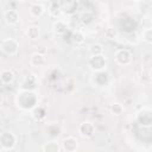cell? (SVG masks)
<instances>
[{
    "label": "cell",
    "instance_id": "cell-1",
    "mask_svg": "<svg viewBox=\"0 0 152 152\" xmlns=\"http://www.w3.org/2000/svg\"><path fill=\"white\" fill-rule=\"evenodd\" d=\"M15 104L21 110H32L38 104V96L32 90H20L15 96Z\"/></svg>",
    "mask_w": 152,
    "mask_h": 152
},
{
    "label": "cell",
    "instance_id": "cell-20",
    "mask_svg": "<svg viewBox=\"0 0 152 152\" xmlns=\"http://www.w3.org/2000/svg\"><path fill=\"white\" fill-rule=\"evenodd\" d=\"M80 11V20L83 23V24H89L93 21L94 19V14L90 10H78Z\"/></svg>",
    "mask_w": 152,
    "mask_h": 152
},
{
    "label": "cell",
    "instance_id": "cell-9",
    "mask_svg": "<svg viewBox=\"0 0 152 152\" xmlns=\"http://www.w3.org/2000/svg\"><path fill=\"white\" fill-rule=\"evenodd\" d=\"M77 146H78V141L74 137L64 138L62 141V148L65 152H75L77 150Z\"/></svg>",
    "mask_w": 152,
    "mask_h": 152
},
{
    "label": "cell",
    "instance_id": "cell-16",
    "mask_svg": "<svg viewBox=\"0 0 152 152\" xmlns=\"http://www.w3.org/2000/svg\"><path fill=\"white\" fill-rule=\"evenodd\" d=\"M46 63V58L43 53H39V52H34L31 55L30 57V64L32 66H42Z\"/></svg>",
    "mask_w": 152,
    "mask_h": 152
},
{
    "label": "cell",
    "instance_id": "cell-7",
    "mask_svg": "<svg viewBox=\"0 0 152 152\" xmlns=\"http://www.w3.org/2000/svg\"><path fill=\"white\" fill-rule=\"evenodd\" d=\"M78 132L83 138H91L95 133V126L90 121H83L78 126Z\"/></svg>",
    "mask_w": 152,
    "mask_h": 152
},
{
    "label": "cell",
    "instance_id": "cell-27",
    "mask_svg": "<svg viewBox=\"0 0 152 152\" xmlns=\"http://www.w3.org/2000/svg\"><path fill=\"white\" fill-rule=\"evenodd\" d=\"M46 132L51 135V137H57L59 134V128L57 125H50L48 128H46Z\"/></svg>",
    "mask_w": 152,
    "mask_h": 152
},
{
    "label": "cell",
    "instance_id": "cell-11",
    "mask_svg": "<svg viewBox=\"0 0 152 152\" xmlns=\"http://www.w3.org/2000/svg\"><path fill=\"white\" fill-rule=\"evenodd\" d=\"M37 87V77L34 75H27L21 82V90H32Z\"/></svg>",
    "mask_w": 152,
    "mask_h": 152
},
{
    "label": "cell",
    "instance_id": "cell-5",
    "mask_svg": "<svg viewBox=\"0 0 152 152\" xmlns=\"http://www.w3.org/2000/svg\"><path fill=\"white\" fill-rule=\"evenodd\" d=\"M114 59L119 65H128L132 62V53L127 49H119L114 55Z\"/></svg>",
    "mask_w": 152,
    "mask_h": 152
},
{
    "label": "cell",
    "instance_id": "cell-19",
    "mask_svg": "<svg viewBox=\"0 0 152 152\" xmlns=\"http://www.w3.org/2000/svg\"><path fill=\"white\" fill-rule=\"evenodd\" d=\"M44 12H45V8H44V6H43L42 4H39V2H34V4H32V5L30 6V14H31L32 17H34V18L42 17V15L44 14Z\"/></svg>",
    "mask_w": 152,
    "mask_h": 152
},
{
    "label": "cell",
    "instance_id": "cell-6",
    "mask_svg": "<svg viewBox=\"0 0 152 152\" xmlns=\"http://www.w3.org/2000/svg\"><path fill=\"white\" fill-rule=\"evenodd\" d=\"M88 64H89V66L91 68V70L96 72V71H102V70H104L107 62H106L104 56L101 55V56H91V57L89 58V61H88Z\"/></svg>",
    "mask_w": 152,
    "mask_h": 152
},
{
    "label": "cell",
    "instance_id": "cell-22",
    "mask_svg": "<svg viewBox=\"0 0 152 152\" xmlns=\"http://www.w3.org/2000/svg\"><path fill=\"white\" fill-rule=\"evenodd\" d=\"M26 34L30 39L32 40H36L39 38V27L36 26V25H32L30 27H27V31H26Z\"/></svg>",
    "mask_w": 152,
    "mask_h": 152
},
{
    "label": "cell",
    "instance_id": "cell-15",
    "mask_svg": "<svg viewBox=\"0 0 152 152\" xmlns=\"http://www.w3.org/2000/svg\"><path fill=\"white\" fill-rule=\"evenodd\" d=\"M49 14L52 17V18H59L63 13L62 11V2H58V1H52L50 2V6H49Z\"/></svg>",
    "mask_w": 152,
    "mask_h": 152
},
{
    "label": "cell",
    "instance_id": "cell-21",
    "mask_svg": "<svg viewBox=\"0 0 152 152\" xmlns=\"http://www.w3.org/2000/svg\"><path fill=\"white\" fill-rule=\"evenodd\" d=\"M31 115H32V118H33L36 121H42V120L45 118L46 112H45V109H44L43 107L37 106V107H34V108L31 110Z\"/></svg>",
    "mask_w": 152,
    "mask_h": 152
},
{
    "label": "cell",
    "instance_id": "cell-8",
    "mask_svg": "<svg viewBox=\"0 0 152 152\" xmlns=\"http://www.w3.org/2000/svg\"><path fill=\"white\" fill-rule=\"evenodd\" d=\"M120 27L122 28V31H125L126 33H131L133 31H135V28L138 27V23L134 18L132 17H126L124 19H121L120 21Z\"/></svg>",
    "mask_w": 152,
    "mask_h": 152
},
{
    "label": "cell",
    "instance_id": "cell-26",
    "mask_svg": "<svg viewBox=\"0 0 152 152\" xmlns=\"http://www.w3.org/2000/svg\"><path fill=\"white\" fill-rule=\"evenodd\" d=\"M141 38H142V40H144L145 43L151 44V43H152V28H151V27L145 28V30L142 31V33H141Z\"/></svg>",
    "mask_w": 152,
    "mask_h": 152
},
{
    "label": "cell",
    "instance_id": "cell-28",
    "mask_svg": "<svg viewBox=\"0 0 152 152\" xmlns=\"http://www.w3.org/2000/svg\"><path fill=\"white\" fill-rule=\"evenodd\" d=\"M116 30L115 28H113V27H108V28H106V31H104V36H106V38H108V39H115L116 38Z\"/></svg>",
    "mask_w": 152,
    "mask_h": 152
},
{
    "label": "cell",
    "instance_id": "cell-17",
    "mask_svg": "<svg viewBox=\"0 0 152 152\" xmlns=\"http://www.w3.org/2000/svg\"><path fill=\"white\" fill-rule=\"evenodd\" d=\"M15 76H14V72L10 69H5L0 72V81L4 83V84H11L13 83Z\"/></svg>",
    "mask_w": 152,
    "mask_h": 152
},
{
    "label": "cell",
    "instance_id": "cell-2",
    "mask_svg": "<svg viewBox=\"0 0 152 152\" xmlns=\"http://www.w3.org/2000/svg\"><path fill=\"white\" fill-rule=\"evenodd\" d=\"M137 122L145 128H150L152 125V110L147 107H144L137 113Z\"/></svg>",
    "mask_w": 152,
    "mask_h": 152
},
{
    "label": "cell",
    "instance_id": "cell-13",
    "mask_svg": "<svg viewBox=\"0 0 152 152\" xmlns=\"http://www.w3.org/2000/svg\"><path fill=\"white\" fill-rule=\"evenodd\" d=\"M62 11H63V13H65L68 15L76 14V12H78V2L77 1L62 2Z\"/></svg>",
    "mask_w": 152,
    "mask_h": 152
},
{
    "label": "cell",
    "instance_id": "cell-14",
    "mask_svg": "<svg viewBox=\"0 0 152 152\" xmlns=\"http://www.w3.org/2000/svg\"><path fill=\"white\" fill-rule=\"evenodd\" d=\"M52 31L58 36H64L69 31V26L64 20H56L52 25Z\"/></svg>",
    "mask_w": 152,
    "mask_h": 152
},
{
    "label": "cell",
    "instance_id": "cell-25",
    "mask_svg": "<svg viewBox=\"0 0 152 152\" xmlns=\"http://www.w3.org/2000/svg\"><path fill=\"white\" fill-rule=\"evenodd\" d=\"M109 110H110V113L114 114V115H121L122 112H124V106H122L121 103L115 102V103H112V104H110Z\"/></svg>",
    "mask_w": 152,
    "mask_h": 152
},
{
    "label": "cell",
    "instance_id": "cell-12",
    "mask_svg": "<svg viewBox=\"0 0 152 152\" xmlns=\"http://www.w3.org/2000/svg\"><path fill=\"white\" fill-rule=\"evenodd\" d=\"M94 83L96 84V86H100V87H102V86H106L107 83H108V81H109V74L107 72V71H104V70H102V71H96L95 74H94Z\"/></svg>",
    "mask_w": 152,
    "mask_h": 152
},
{
    "label": "cell",
    "instance_id": "cell-23",
    "mask_svg": "<svg viewBox=\"0 0 152 152\" xmlns=\"http://www.w3.org/2000/svg\"><path fill=\"white\" fill-rule=\"evenodd\" d=\"M61 147L56 141H49L43 146V152H59Z\"/></svg>",
    "mask_w": 152,
    "mask_h": 152
},
{
    "label": "cell",
    "instance_id": "cell-3",
    "mask_svg": "<svg viewBox=\"0 0 152 152\" xmlns=\"http://www.w3.org/2000/svg\"><path fill=\"white\" fill-rule=\"evenodd\" d=\"M1 51L7 56H14L19 50V43L13 38H6L0 44Z\"/></svg>",
    "mask_w": 152,
    "mask_h": 152
},
{
    "label": "cell",
    "instance_id": "cell-10",
    "mask_svg": "<svg viewBox=\"0 0 152 152\" xmlns=\"http://www.w3.org/2000/svg\"><path fill=\"white\" fill-rule=\"evenodd\" d=\"M4 19L6 21V24L8 25H15L19 21V13L17 10L10 8L4 13Z\"/></svg>",
    "mask_w": 152,
    "mask_h": 152
},
{
    "label": "cell",
    "instance_id": "cell-18",
    "mask_svg": "<svg viewBox=\"0 0 152 152\" xmlns=\"http://www.w3.org/2000/svg\"><path fill=\"white\" fill-rule=\"evenodd\" d=\"M84 34L82 31L80 30H76V31H71L70 33V38H69V42H71L72 44L75 45H81L83 42H84Z\"/></svg>",
    "mask_w": 152,
    "mask_h": 152
},
{
    "label": "cell",
    "instance_id": "cell-4",
    "mask_svg": "<svg viewBox=\"0 0 152 152\" xmlns=\"http://www.w3.org/2000/svg\"><path fill=\"white\" fill-rule=\"evenodd\" d=\"M17 144V137L12 132H2L0 133V146L6 150H13Z\"/></svg>",
    "mask_w": 152,
    "mask_h": 152
},
{
    "label": "cell",
    "instance_id": "cell-24",
    "mask_svg": "<svg viewBox=\"0 0 152 152\" xmlns=\"http://www.w3.org/2000/svg\"><path fill=\"white\" fill-rule=\"evenodd\" d=\"M89 52L91 56H101L103 55V46L100 43H95L89 48Z\"/></svg>",
    "mask_w": 152,
    "mask_h": 152
}]
</instances>
